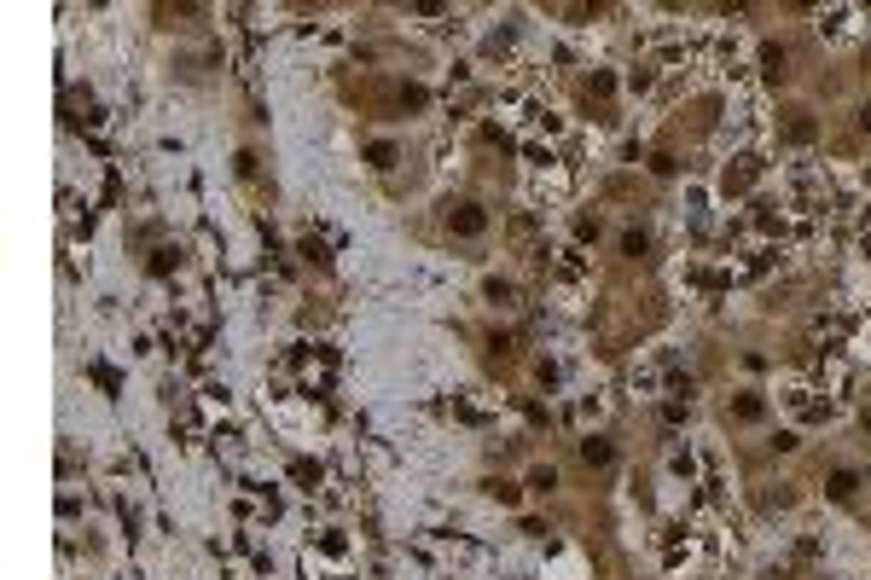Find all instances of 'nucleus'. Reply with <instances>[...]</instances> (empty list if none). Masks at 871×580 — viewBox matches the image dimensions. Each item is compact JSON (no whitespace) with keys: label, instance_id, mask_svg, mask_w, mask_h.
<instances>
[{"label":"nucleus","instance_id":"obj_1","mask_svg":"<svg viewBox=\"0 0 871 580\" xmlns=\"http://www.w3.org/2000/svg\"><path fill=\"white\" fill-rule=\"evenodd\" d=\"M581 453L587 464H610V441H581Z\"/></svg>","mask_w":871,"mask_h":580},{"label":"nucleus","instance_id":"obj_2","mask_svg":"<svg viewBox=\"0 0 871 580\" xmlns=\"http://www.w3.org/2000/svg\"><path fill=\"white\" fill-rule=\"evenodd\" d=\"M831 493H837V499H848V493H854V476L837 470V476H831Z\"/></svg>","mask_w":871,"mask_h":580},{"label":"nucleus","instance_id":"obj_3","mask_svg":"<svg viewBox=\"0 0 871 580\" xmlns=\"http://www.w3.org/2000/svg\"><path fill=\"white\" fill-rule=\"evenodd\" d=\"M866 128H871V105H866Z\"/></svg>","mask_w":871,"mask_h":580}]
</instances>
